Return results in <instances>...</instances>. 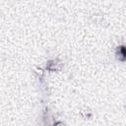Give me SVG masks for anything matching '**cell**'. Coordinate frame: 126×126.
Masks as SVG:
<instances>
[{
    "label": "cell",
    "instance_id": "1",
    "mask_svg": "<svg viewBox=\"0 0 126 126\" xmlns=\"http://www.w3.org/2000/svg\"><path fill=\"white\" fill-rule=\"evenodd\" d=\"M45 68H46V70L51 71V72L59 71L62 68V63L59 59H51V60H48L46 62Z\"/></svg>",
    "mask_w": 126,
    "mask_h": 126
},
{
    "label": "cell",
    "instance_id": "2",
    "mask_svg": "<svg viewBox=\"0 0 126 126\" xmlns=\"http://www.w3.org/2000/svg\"><path fill=\"white\" fill-rule=\"evenodd\" d=\"M124 55H125L124 46H123V45H121V46H118V47H117V49H116V57H117L119 60L123 61V60H124V57H125Z\"/></svg>",
    "mask_w": 126,
    "mask_h": 126
},
{
    "label": "cell",
    "instance_id": "3",
    "mask_svg": "<svg viewBox=\"0 0 126 126\" xmlns=\"http://www.w3.org/2000/svg\"><path fill=\"white\" fill-rule=\"evenodd\" d=\"M52 126H66V124L61 120H55L54 123L52 124Z\"/></svg>",
    "mask_w": 126,
    "mask_h": 126
}]
</instances>
